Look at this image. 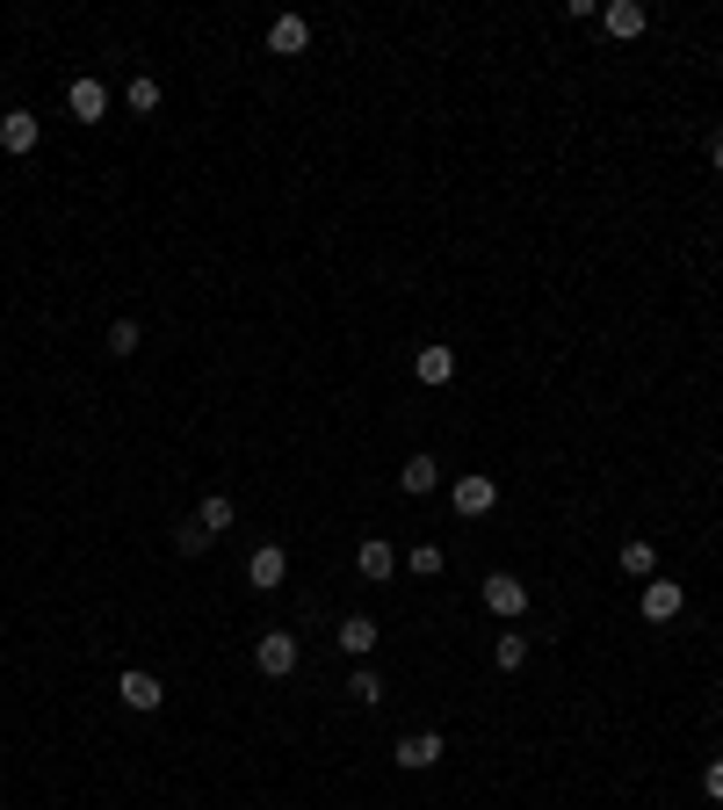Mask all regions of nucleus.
Returning <instances> with one entry per match:
<instances>
[{"mask_svg":"<svg viewBox=\"0 0 723 810\" xmlns=\"http://www.w3.org/2000/svg\"><path fill=\"white\" fill-rule=\"evenodd\" d=\"M196 529H203V535H224V529H232V500H224V492H210V500L196 507Z\"/></svg>","mask_w":723,"mask_h":810,"instance_id":"16","label":"nucleus"},{"mask_svg":"<svg viewBox=\"0 0 723 810\" xmlns=\"http://www.w3.org/2000/svg\"><path fill=\"white\" fill-rule=\"evenodd\" d=\"M123 102H131V116H153V109H159V80H145V73H138V80H131V95H123Z\"/></svg>","mask_w":723,"mask_h":810,"instance_id":"19","label":"nucleus"},{"mask_svg":"<svg viewBox=\"0 0 723 810\" xmlns=\"http://www.w3.org/2000/svg\"><path fill=\"white\" fill-rule=\"evenodd\" d=\"M333 644H341L347 658H369V652H377V622H369V615H347V622H341V637H333Z\"/></svg>","mask_w":723,"mask_h":810,"instance_id":"13","label":"nucleus"},{"mask_svg":"<svg viewBox=\"0 0 723 810\" xmlns=\"http://www.w3.org/2000/svg\"><path fill=\"white\" fill-rule=\"evenodd\" d=\"M138 319H116V326H109V355H138Z\"/></svg>","mask_w":723,"mask_h":810,"instance_id":"21","label":"nucleus"},{"mask_svg":"<svg viewBox=\"0 0 723 810\" xmlns=\"http://www.w3.org/2000/svg\"><path fill=\"white\" fill-rule=\"evenodd\" d=\"M246 579H254L260 593H276L282 579H290V557H282V543H260V551H254V565H246Z\"/></svg>","mask_w":723,"mask_h":810,"instance_id":"7","label":"nucleus"},{"mask_svg":"<svg viewBox=\"0 0 723 810\" xmlns=\"http://www.w3.org/2000/svg\"><path fill=\"white\" fill-rule=\"evenodd\" d=\"M413 377L420 384H448V377H456V347H420V355H413Z\"/></svg>","mask_w":723,"mask_h":810,"instance_id":"15","label":"nucleus"},{"mask_svg":"<svg viewBox=\"0 0 723 810\" xmlns=\"http://www.w3.org/2000/svg\"><path fill=\"white\" fill-rule=\"evenodd\" d=\"M448 500H456V514H492V507H500V485L485 478V470H470V478L448 485Z\"/></svg>","mask_w":723,"mask_h":810,"instance_id":"1","label":"nucleus"},{"mask_svg":"<svg viewBox=\"0 0 723 810\" xmlns=\"http://www.w3.org/2000/svg\"><path fill=\"white\" fill-rule=\"evenodd\" d=\"M347 695H355L362 709H377V702H383V680H377L369 666H355V673H347Z\"/></svg>","mask_w":723,"mask_h":810,"instance_id":"18","label":"nucleus"},{"mask_svg":"<svg viewBox=\"0 0 723 810\" xmlns=\"http://www.w3.org/2000/svg\"><path fill=\"white\" fill-rule=\"evenodd\" d=\"M36 138H44V123H36L30 109H8V116H0V153H36Z\"/></svg>","mask_w":723,"mask_h":810,"instance_id":"6","label":"nucleus"},{"mask_svg":"<svg viewBox=\"0 0 723 810\" xmlns=\"http://www.w3.org/2000/svg\"><path fill=\"white\" fill-rule=\"evenodd\" d=\"M492 658H500L507 673H514V666H529V637H521V630H507V637L492 644Z\"/></svg>","mask_w":723,"mask_h":810,"instance_id":"20","label":"nucleus"},{"mask_svg":"<svg viewBox=\"0 0 723 810\" xmlns=\"http://www.w3.org/2000/svg\"><path fill=\"white\" fill-rule=\"evenodd\" d=\"M622 572L630 579H658V551L652 543H622Z\"/></svg>","mask_w":723,"mask_h":810,"instance_id":"17","label":"nucleus"},{"mask_svg":"<svg viewBox=\"0 0 723 810\" xmlns=\"http://www.w3.org/2000/svg\"><path fill=\"white\" fill-rule=\"evenodd\" d=\"M355 565H362V579H391V572H398V551L383 543V535H369V543L355 551Z\"/></svg>","mask_w":723,"mask_h":810,"instance_id":"12","label":"nucleus"},{"mask_svg":"<svg viewBox=\"0 0 723 810\" xmlns=\"http://www.w3.org/2000/svg\"><path fill=\"white\" fill-rule=\"evenodd\" d=\"M116 695H123V709H138V717H153V709L167 702V688H159L153 673H123V680H116Z\"/></svg>","mask_w":723,"mask_h":810,"instance_id":"9","label":"nucleus"},{"mask_svg":"<svg viewBox=\"0 0 723 810\" xmlns=\"http://www.w3.org/2000/svg\"><path fill=\"white\" fill-rule=\"evenodd\" d=\"M254 666L268 673V680H282V673H297V637H290V630H268V637L254 644Z\"/></svg>","mask_w":723,"mask_h":810,"instance_id":"2","label":"nucleus"},{"mask_svg":"<svg viewBox=\"0 0 723 810\" xmlns=\"http://www.w3.org/2000/svg\"><path fill=\"white\" fill-rule=\"evenodd\" d=\"M398 485H405L413 500H427L434 485H442V464H434V456H405V464H398Z\"/></svg>","mask_w":723,"mask_h":810,"instance_id":"11","label":"nucleus"},{"mask_svg":"<svg viewBox=\"0 0 723 810\" xmlns=\"http://www.w3.org/2000/svg\"><path fill=\"white\" fill-rule=\"evenodd\" d=\"M702 789H709V803L723 810V759H709V775H702Z\"/></svg>","mask_w":723,"mask_h":810,"instance_id":"24","label":"nucleus"},{"mask_svg":"<svg viewBox=\"0 0 723 810\" xmlns=\"http://www.w3.org/2000/svg\"><path fill=\"white\" fill-rule=\"evenodd\" d=\"M405 565H413V579H434V572L448 565V557L434 551V543H413V557H405Z\"/></svg>","mask_w":723,"mask_h":810,"instance_id":"22","label":"nucleus"},{"mask_svg":"<svg viewBox=\"0 0 723 810\" xmlns=\"http://www.w3.org/2000/svg\"><path fill=\"white\" fill-rule=\"evenodd\" d=\"M485 608H492V615H521V608H529V587H521L514 572H492V579H485Z\"/></svg>","mask_w":723,"mask_h":810,"instance_id":"8","label":"nucleus"},{"mask_svg":"<svg viewBox=\"0 0 723 810\" xmlns=\"http://www.w3.org/2000/svg\"><path fill=\"white\" fill-rule=\"evenodd\" d=\"M304 44H311V22L304 15H276V22H268V52H276V58H297Z\"/></svg>","mask_w":723,"mask_h":810,"instance_id":"10","label":"nucleus"},{"mask_svg":"<svg viewBox=\"0 0 723 810\" xmlns=\"http://www.w3.org/2000/svg\"><path fill=\"white\" fill-rule=\"evenodd\" d=\"M174 543H181V551H189V557H203V551H210V535L196 529V521H181V529H174Z\"/></svg>","mask_w":723,"mask_h":810,"instance_id":"23","label":"nucleus"},{"mask_svg":"<svg viewBox=\"0 0 723 810\" xmlns=\"http://www.w3.org/2000/svg\"><path fill=\"white\" fill-rule=\"evenodd\" d=\"M709 167H716V174H723V138H716V145H709Z\"/></svg>","mask_w":723,"mask_h":810,"instance_id":"25","label":"nucleus"},{"mask_svg":"<svg viewBox=\"0 0 723 810\" xmlns=\"http://www.w3.org/2000/svg\"><path fill=\"white\" fill-rule=\"evenodd\" d=\"M644 622H672L680 608H688V593H680V579H644Z\"/></svg>","mask_w":723,"mask_h":810,"instance_id":"4","label":"nucleus"},{"mask_svg":"<svg viewBox=\"0 0 723 810\" xmlns=\"http://www.w3.org/2000/svg\"><path fill=\"white\" fill-rule=\"evenodd\" d=\"M601 22H608V36H644V30H652V15H644L637 0H615V8H601Z\"/></svg>","mask_w":723,"mask_h":810,"instance_id":"14","label":"nucleus"},{"mask_svg":"<svg viewBox=\"0 0 723 810\" xmlns=\"http://www.w3.org/2000/svg\"><path fill=\"white\" fill-rule=\"evenodd\" d=\"M448 753V745H442V731H413V739H398V767H405V775H427V767H434V759H442Z\"/></svg>","mask_w":723,"mask_h":810,"instance_id":"3","label":"nucleus"},{"mask_svg":"<svg viewBox=\"0 0 723 810\" xmlns=\"http://www.w3.org/2000/svg\"><path fill=\"white\" fill-rule=\"evenodd\" d=\"M66 109H73V123H102L109 116V87L102 80H73L66 87Z\"/></svg>","mask_w":723,"mask_h":810,"instance_id":"5","label":"nucleus"}]
</instances>
